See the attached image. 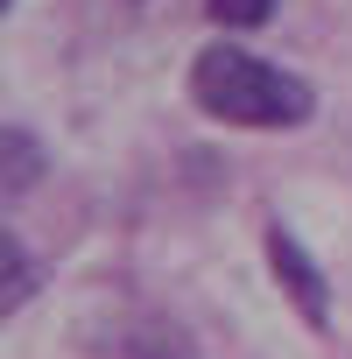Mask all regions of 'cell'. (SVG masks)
Here are the masks:
<instances>
[{"mask_svg":"<svg viewBox=\"0 0 352 359\" xmlns=\"http://www.w3.org/2000/svg\"><path fill=\"white\" fill-rule=\"evenodd\" d=\"M191 99L219 127H247V134H296L317 120V85L289 64L254 57L233 36H219L191 57Z\"/></svg>","mask_w":352,"mask_h":359,"instance_id":"1","label":"cell"},{"mask_svg":"<svg viewBox=\"0 0 352 359\" xmlns=\"http://www.w3.org/2000/svg\"><path fill=\"white\" fill-rule=\"evenodd\" d=\"M261 254H268L275 289L296 303V317H303L310 331H331V275L317 268V254L303 247V233H296L289 219H268V226H261Z\"/></svg>","mask_w":352,"mask_h":359,"instance_id":"2","label":"cell"},{"mask_svg":"<svg viewBox=\"0 0 352 359\" xmlns=\"http://www.w3.org/2000/svg\"><path fill=\"white\" fill-rule=\"evenodd\" d=\"M43 169H50V155H43V141H36L29 127H0V198L36 191Z\"/></svg>","mask_w":352,"mask_h":359,"instance_id":"3","label":"cell"},{"mask_svg":"<svg viewBox=\"0 0 352 359\" xmlns=\"http://www.w3.org/2000/svg\"><path fill=\"white\" fill-rule=\"evenodd\" d=\"M36 289H43V268L29 261V247H22L8 226H0V324H8V317H15Z\"/></svg>","mask_w":352,"mask_h":359,"instance_id":"4","label":"cell"},{"mask_svg":"<svg viewBox=\"0 0 352 359\" xmlns=\"http://www.w3.org/2000/svg\"><path fill=\"white\" fill-rule=\"evenodd\" d=\"M275 8H282V0H205V15H212L226 36H254V29H268Z\"/></svg>","mask_w":352,"mask_h":359,"instance_id":"5","label":"cell"},{"mask_svg":"<svg viewBox=\"0 0 352 359\" xmlns=\"http://www.w3.org/2000/svg\"><path fill=\"white\" fill-rule=\"evenodd\" d=\"M8 8H15V0H0V15H8Z\"/></svg>","mask_w":352,"mask_h":359,"instance_id":"6","label":"cell"}]
</instances>
